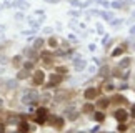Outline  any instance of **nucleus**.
Segmentation results:
<instances>
[{
    "label": "nucleus",
    "instance_id": "412c9836",
    "mask_svg": "<svg viewBox=\"0 0 135 133\" xmlns=\"http://www.w3.org/2000/svg\"><path fill=\"white\" fill-rule=\"evenodd\" d=\"M24 68H27V70H32V68H33V62H25V63H24Z\"/></svg>",
    "mask_w": 135,
    "mask_h": 133
},
{
    "label": "nucleus",
    "instance_id": "7c9ffc66",
    "mask_svg": "<svg viewBox=\"0 0 135 133\" xmlns=\"http://www.w3.org/2000/svg\"><path fill=\"white\" fill-rule=\"evenodd\" d=\"M132 115L135 117V107H132Z\"/></svg>",
    "mask_w": 135,
    "mask_h": 133
},
{
    "label": "nucleus",
    "instance_id": "f8f14e48",
    "mask_svg": "<svg viewBox=\"0 0 135 133\" xmlns=\"http://www.w3.org/2000/svg\"><path fill=\"white\" fill-rule=\"evenodd\" d=\"M125 3H127V0H115V2L112 3V7L114 8H122Z\"/></svg>",
    "mask_w": 135,
    "mask_h": 133
},
{
    "label": "nucleus",
    "instance_id": "9d476101",
    "mask_svg": "<svg viewBox=\"0 0 135 133\" xmlns=\"http://www.w3.org/2000/svg\"><path fill=\"white\" fill-rule=\"evenodd\" d=\"M67 117H69L70 120H77L78 113H77V112H74V110H72V108H67Z\"/></svg>",
    "mask_w": 135,
    "mask_h": 133
},
{
    "label": "nucleus",
    "instance_id": "1a4fd4ad",
    "mask_svg": "<svg viewBox=\"0 0 135 133\" xmlns=\"http://www.w3.org/2000/svg\"><path fill=\"white\" fill-rule=\"evenodd\" d=\"M93 108H95V107H93L92 103H85L83 107H82V112H83V113H92Z\"/></svg>",
    "mask_w": 135,
    "mask_h": 133
},
{
    "label": "nucleus",
    "instance_id": "473e14b6",
    "mask_svg": "<svg viewBox=\"0 0 135 133\" xmlns=\"http://www.w3.org/2000/svg\"><path fill=\"white\" fill-rule=\"evenodd\" d=\"M130 33H135V27H133V28H132V30H130Z\"/></svg>",
    "mask_w": 135,
    "mask_h": 133
},
{
    "label": "nucleus",
    "instance_id": "f257e3e1",
    "mask_svg": "<svg viewBox=\"0 0 135 133\" xmlns=\"http://www.w3.org/2000/svg\"><path fill=\"white\" fill-rule=\"evenodd\" d=\"M38 98V95L35 93V91H30V93H25L24 97H22V103H32V102H35V100Z\"/></svg>",
    "mask_w": 135,
    "mask_h": 133
},
{
    "label": "nucleus",
    "instance_id": "423d86ee",
    "mask_svg": "<svg viewBox=\"0 0 135 133\" xmlns=\"http://www.w3.org/2000/svg\"><path fill=\"white\" fill-rule=\"evenodd\" d=\"M50 120H52V123H53L57 128H62V126H64V118H60V117H52Z\"/></svg>",
    "mask_w": 135,
    "mask_h": 133
},
{
    "label": "nucleus",
    "instance_id": "c85d7f7f",
    "mask_svg": "<svg viewBox=\"0 0 135 133\" xmlns=\"http://www.w3.org/2000/svg\"><path fill=\"white\" fill-rule=\"evenodd\" d=\"M5 130V125H2V123H0V131H3Z\"/></svg>",
    "mask_w": 135,
    "mask_h": 133
},
{
    "label": "nucleus",
    "instance_id": "f03ea898",
    "mask_svg": "<svg viewBox=\"0 0 135 133\" xmlns=\"http://www.w3.org/2000/svg\"><path fill=\"white\" fill-rule=\"evenodd\" d=\"M97 95H98V90H97V88H92V86L83 91V97L87 98V100H93V98H97Z\"/></svg>",
    "mask_w": 135,
    "mask_h": 133
},
{
    "label": "nucleus",
    "instance_id": "b1692460",
    "mask_svg": "<svg viewBox=\"0 0 135 133\" xmlns=\"http://www.w3.org/2000/svg\"><path fill=\"white\" fill-rule=\"evenodd\" d=\"M65 72H67L65 67H57V73H60V75H62V73H65Z\"/></svg>",
    "mask_w": 135,
    "mask_h": 133
},
{
    "label": "nucleus",
    "instance_id": "9b49d317",
    "mask_svg": "<svg viewBox=\"0 0 135 133\" xmlns=\"http://www.w3.org/2000/svg\"><path fill=\"white\" fill-rule=\"evenodd\" d=\"M43 43H45V40H43V38H37V40L33 42V48H35V50L42 48V47H43Z\"/></svg>",
    "mask_w": 135,
    "mask_h": 133
},
{
    "label": "nucleus",
    "instance_id": "ddd939ff",
    "mask_svg": "<svg viewBox=\"0 0 135 133\" xmlns=\"http://www.w3.org/2000/svg\"><path fill=\"white\" fill-rule=\"evenodd\" d=\"M74 65H75V70H83V68H85V62H82V60H77V62H75L74 63Z\"/></svg>",
    "mask_w": 135,
    "mask_h": 133
},
{
    "label": "nucleus",
    "instance_id": "39448f33",
    "mask_svg": "<svg viewBox=\"0 0 135 133\" xmlns=\"http://www.w3.org/2000/svg\"><path fill=\"white\" fill-rule=\"evenodd\" d=\"M62 82V75L60 73H53V75L50 77V83H48V86H53V85H58Z\"/></svg>",
    "mask_w": 135,
    "mask_h": 133
},
{
    "label": "nucleus",
    "instance_id": "bb28decb",
    "mask_svg": "<svg viewBox=\"0 0 135 133\" xmlns=\"http://www.w3.org/2000/svg\"><path fill=\"white\" fill-rule=\"evenodd\" d=\"M119 130H120V131H123V130H127V125H120V126H119Z\"/></svg>",
    "mask_w": 135,
    "mask_h": 133
},
{
    "label": "nucleus",
    "instance_id": "aec40b11",
    "mask_svg": "<svg viewBox=\"0 0 135 133\" xmlns=\"http://www.w3.org/2000/svg\"><path fill=\"white\" fill-rule=\"evenodd\" d=\"M40 55H42V58L45 62H50V53H48V52H42Z\"/></svg>",
    "mask_w": 135,
    "mask_h": 133
},
{
    "label": "nucleus",
    "instance_id": "4468645a",
    "mask_svg": "<svg viewBox=\"0 0 135 133\" xmlns=\"http://www.w3.org/2000/svg\"><path fill=\"white\" fill-rule=\"evenodd\" d=\"M95 120H97L98 123H102L103 120H105V113H102V112H97V113H95Z\"/></svg>",
    "mask_w": 135,
    "mask_h": 133
},
{
    "label": "nucleus",
    "instance_id": "7ed1b4c3",
    "mask_svg": "<svg viewBox=\"0 0 135 133\" xmlns=\"http://www.w3.org/2000/svg\"><path fill=\"white\" fill-rule=\"evenodd\" d=\"M114 117H115V118H117V120H119V122H125V120H127V118H128V113L125 112L123 108H119V110H117V112L114 113Z\"/></svg>",
    "mask_w": 135,
    "mask_h": 133
},
{
    "label": "nucleus",
    "instance_id": "2f4dec72",
    "mask_svg": "<svg viewBox=\"0 0 135 133\" xmlns=\"http://www.w3.org/2000/svg\"><path fill=\"white\" fill-rule=\"evenodd\" d=\"M3 28H5V27H3V25H0V32H3Z\"/></svg>",
    "mask_w": 135,
    "mask_h": 133
},
{
    "label": "nucleus",
    "instance_id": "0eeeda50",
    "mask_svg": "<svg viewBox=\"0 0 135 133\" xmlns=\"http://www.w3.org/2000/svg\"><path fill=\"white\" fill-rule=\"evenodd\" d=\"M29 75H30V70H27V68H24V70H20L19 73H17V78H19V80H24V78H27Z\"/></svg>",
    "mask_w": 135,
    "mask_h": 133
},
{
    "label": "nucleus",
    "instance_id": "5701e85b",
    "mask_svg": "<svg viewBox=\"0 0 135 133\" xmlns=\"http://www.w3.org/2000/svg\"><path fill=\"white\" fill-rule=\"evenodd\" d=\"M20 60H22V58H20V55H17V57L13 58V65H15V67H17V65H20Z\"/></svg>",
    "mask_w": 135,
    "mask_h": 133
},
{
    "label": "nucleus",
    "instance_id": "6e6552de",
    "mask_svg": "<svg viewBox=\"0 0 135 133\" xmlns=\"http://www.w3.org/2000/svg\"><path fill=\"white\" fill-rule=\"evenodd\" d=\"M24 55H27L29 58H37V53H35V48H25Z\"/></svg>",
    "mask_w": 135,
    "mask_h": 133
},
{
    "label": "nucleus",
    "instance_id": "2eb2a0df",
    "mask_svg": "<svg viewBox=\"0 0 135 133\" xmlns=\"http://www.w3.org/2000/svg\"><path fill=\"white\" fill-rule=\"evenodd\" d=\"M19 130H20V131H29V130H30L29 123H27V122H22L20 125H19Z\"/></svg>",
    "mask_w": 135,
    "mask_h": 133
},
{
    "label": "nucleus",
    "instance_id": "dca6fc26",
    "mask_svg": "<svg viewBox=\"0 0 135 133\" xmlns=\"http://www.w3.org/2000/svg\"><path fill=\"white\" fill-rule=\"evenodd\" d=\"M122 53H123V47H119V48H115L114 52H112V57H120Z\"/></svg>",
    "mask_w": 135,
    "mask_h": 133
},
{
    "label": "nucleus",
    "instance_id": "393cba45",
    "mask_svg": "<svg viewBox=\"0 0 135 133\" xmlns=\"http://www.w3.org/2000/svg\"><path fill=\"white\" fill-rule=\"evenodd\" d=\"M70 3H72L74 7H82V3H80L78 0H70Z\"/></svg>",
    "mask_w": 135,
    "mask_h": 133
},
{
    "label": "nucleus",
    "instance_id": "a878e982",
    "mask_svg": "<svg viewBox=\"0 0 135 133\" xmlns=\"http://www.w3.org/2000/svg\"><path fill=\"white\" fill-rule=\"evenodd\" d=\"M7 62H8V58L3 57V55H0V63H7Z\"/></svg>",
    "mask_w": 135,
    "mask_h": 133
},
{
    "label": "nucleus",
    "instance_id": "4be33fe9",
    "mask_svg": "<svg viewBox=\"0 0 135 133\" xmlns=\"http://www.w3.org/2000/svg\"><path fill=\"white\" fill-rule=\"evenodd\" d=\"M128 63H130V58H125V60H122V62H120V65H119V68H122V67H127Z\"/></svg>",
    "mask_w": 135,
    "mask_h": 133
},
{
    "label": "nucleus",
    "instance_id": "c756f323",
    "mask_svg": "<svg viewBox=\"0 0 135 133\" xmlns=\"http://www.w3.org/2000/svg\"><path fill=\"white\" fill-rule=\"evenodd\" d=\"M47 2H50V3H57L58 0H47Z\"/></svg>",
    "mask_w": 135,
    "mask_h": 133
},
{
    "label": "nucleus",
    "instance_id": "a211bd4d",
    "mask_svg": "<svg viewBox=\"0 0 135 133\" xmlns=\"http://www.w3.org/2000/svg\"><path fill=\"white\" fill-rule=\"evenodd\" d=\"M109 100H107V98H103V100H100V102H98V107H100V108H105V107H109Z\"/></svg>",
    "mask_w": 135,
    "mask_h": 133
},
{
    "label": "nucleus",
    "instance_id": "20e7f679",
    "mask_svg": "<svg viewBox=\"0 0 135 133\" xmlns=\"http://www.w3.org/2000/svg\"><path fill=\"white\" fill-rule=\"evenodd\" d=\"M43 80H45V73L42 70H37L33 73V83H37V85H42L43 83Z\"/></svg>",
    "mask_w": 135,
    "mask_h": 133
},
{
    "label": "nucleus",
    "instance_id": "f3484780",
    "mask_svg": "<svg viewBox=\"0 0 135 133\" xmlns=\"http://www.w3.org/2000/svg\"><path fill=\"white\" fill-rule=\"evenodd\" d=\"M48 45H50L52 48H57V47H58V42H57V38H53V37H52V38L48 40Z\"/></svg>",
    "mask_w": 135,
    "mask_h": 133
},
{
    "label": "nucleus",
    "instance_id": "6ab92c4d",
    "mask_svg": "<svg viewBox=\"0 0 135 133\" xmlns=\"http://www.w3.org/2000/svg\"><path fill=\"white\" fill-rule=\"evenodd\" d=\"M8 123H10V125H15V123H19V117H8Z\"/></svg>",
    "mask_w": 135,
    "mask_h": 133
},
{
    "label": "nucleus",
    "instance_id": "cd10ccee",
    "mask_svg": "<svg viewBox=\"0 0 135 133\" xmlns=\"http://www.w3.org/2000/svg\"><path fill=\"white\" fill-rule=\"evenodd\" d=\"M15 18H19V20H20V18H24V13H17Z\"/></svg>",
    "mask_w": 135,
    "mask_h": 133
}]
</instances>
